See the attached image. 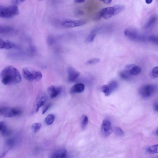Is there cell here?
I'll list each match as a JSON object with an SVG mask.
<instances>
[{"mask_svg": "<svg viewBox=\"0 0 158 158\" xmlns=\"http://www.w3.org/2000/svg\"><path fill=\"white\" fill-rule=\"evenodd\" d=\"M0 77L3 84L5 85L19 83L22 81L19 71L12 66L6 67L2 70L0 73Z\"/></svg>", "mask_w": 158, "mask_h": 158, "instance_id": "cell-1", "label": "cell"}, {"mask_svg": "<svg viewBox=\"0 0 158 158\" xmlns=\"http://www.w3.org/2000/svg\"><path fill=\"white\" fill-rule=\"evenodd\" d=\"M22 74L24 78L31 82L39 81L42 77V74L40 71L31 68H23Z\"/></svg>", "mask_w": 158, "mask_h": 158, "instance_id": "cell-2", "label": "cell"}, {"mask_svg": "<svg viewBox=\"0 0 158 158\" xmlns=\"http://www.w3.org/2000/svg\"><path fill=\"white\" fill-rule=\"evenodd\" d=\"M19 12V9L16 5L4 7L0 10V17L9 19L17 16Z\"/></svg>", "mask_w": 158, "mask_h": 158, "instance_id": "cell-3", "label": "cell"}, {"mask_svg": "<svg viewBox=\"0 0 158 158\" xmlns=\"http://www.w3.org/2000/svg\"><path fill=\"white\" fill-rule=\"evenodd\" d=\"M157 91V88L155 85L148 84L141 87L139 90V93L143 97L147 98L152 96Z\"/></svg>", "mask_w": 158, "mask_h": 158, "instance_id": "cell-4", "label": "cell"}, {"mask_svg": "<svg viewBox=\"0 0 158 158\" xmlns=\"http://www.w3.org/2000/svg\"><path fill=\"white\" fill-rule=\"evenodd\" d=\"M21 112L18 109L9 107H5L0 108V115L6 117L17 116L20 115Z\"/></svg>", "mask_w": 158, "mask_h": 158, "instance_id": "cell-5", "label": "cell"}, {"mask_svg": "<svg viewBox=\"0 0 158 158\" xmlns=\"http://www.w3.org/2000/svg\"><path fill=\"white\" fill-rule=\"evenodd\" d=\"M47 100V97L45 93L41 94L38 96L33 105V113H36L38 111L40 108L44 105Z\"/></svg>", "mask_w": 158, "mask_h": 158, "instance_id": "cell-6", "label": "cell"}, {"mask_svg": "<svg viewBox=\"0 0 158 158\" xmlns=\"http://www.w3.org/2000/svg\"><path fill=\"white\" fill-rule=\"evenodd\" d=\"M112 131L113 130L110 121L107 119L104 120L101 127L102 136L104 137H107L110 136Z\"/></svg>", "mask_w": 158, "mask_h": 158, "instance_id": "cell-7", "label": "cell"}, {"mask_svg": "<svg viewBox=\"0 0 158 158\" xmlns=\"http://www.w3.org/2000/svg\"><path fill=\"white\" fill-rule=\"evenodd\" d=\"M86 23L84 20H65L61 23L62 26L66 28H72L81 26Z\"/></svg>", "mask_w": 158, "mask_h": 158, "instance_id": "cell-8", "label": "cell"}, {"mask_svg": "<svg viewBox=\"0 0 158 158\" xmlns=\"http://www.w3.org/2000/svg\"><path fill=\"white\" fill-rule=\"evenodd\" d=\"M124 33L126 37L130 40L134 41L141 40V37L138 34L136 30L126 29L124 31Z\"/></svg>", "mask_w": 158, "mask_h": 158, "instance_id": "cell-9", "label": "cell"}, {"mask_svg": "<svg viewBox=\"0 0 158 158\" xmlns=\"http://www.w3.org/2000/svg\"><path fill=\"white\" fill-rule=\"evenodd\" d=\"M124 71L128 73L130 75L135 76L140 73L141 69L139 66L134 64H130L126 66Z\"/></svg>", "mask_w": 158, "mask_h": 158, "instance_id": "cell-10", "label": "cell"}, {"mask_svg": "<svg viewBox=\"0 0 158 158\" xmlns=\"http://www.w3.org/2000/svg\"><path fill=\"white\" fill-rule=\"evenodd\" d=\"M68 80L70 82H73L80 75V73L75 68L70 67L68 68Z\"/></svg>", "mask_w": 158, "mask_h": 158, "instance_id": "cell-11", "label": "cell"}, {"mask_svg": "<svg viewBox=\"0 0 158 158\" xmlns=\"http://www.w3.org/2000/svg\"><path fill=\"white\" fill-rule=\"evenodd\" d=\"M100 12L102 17L105 19H109L114 16V10L112 7L104 8Z\"/></svg>", "mask_w": 158, "mask_h": 158, "instance_id": "cell-12", "label": "cell"}, {"mask_svg": "<svg viewBox=\"0 0 158 158\" xmlns=\"http://www.w3.org/2000/svg\"><path fill=\"white\" fill-rule=\"evenodd\" d=\"M61 89L60 87H56L54 85L50 86L48 88L47 92L51 98H55L60 94L61 92Z\"/></svg>", "mask_w": 158, "mask_h": 158, "instance_id": "cell-13", "label": "cell"}, {"mask_svg": "<svg viewBox=\"0 0 158 158\" xmlns=\"http://www.w3.org/2000/svg\"><path fill=\"white\" fill-rule=\"evenodd\" d=\"M84 85L82 83H78L74 85L71 88L70 92L71 94L81 93L84 91Z\"/></svg>", "mask_w": 158, "mask_h": 158, "instance_id": "cell-14", "label": "cell"}, {"mask_svg": "<svg viewBox=\"0 0 158 158\" xmlns=\"http://www.w3.org/2000/svg\"><path fill=\"white\" fill-rule=\"evenodd\" d=\"M67 152L65 150H57L53 153L51 158H67Z\"/></svg>", "mask_w": 158, "mask_h": 158, "instance_id": "cell-15", "label": "cell"}, {"mask_svg": "<svg viewBox=\"0 0 158 158\" xmlns=\"http://www.w3.org/2000/svg\"><path fill=\"white\" fill-rule=\"evenodd\" d=\"M157 17L156 16L153 15L149 19L148 22L145 25L146 28H149L153 26L157 20Z\"/></svg>", "mask_w": 158, "mask_h": 158, "instance_id": "cell-16", "label": "cell"}, {"mask_svg": "<svg viewBox=\"0 0 158 158\" xmlns=\"http://www.w3.org/2000/svg\"><path fill=\"white\" fill-rule=\"evenodd\" d=\"M55 118V116L52 114L48 115L45 118V123L47 125H50L52 124Z\"/></svg>", "mask_w": 158, "mask_h": 158, "instance_id": "cell-17", "label": "cell"}, {"mask_svg": "<svg viewBox=\"0 0 158 158\" xmlns=\"http://www.w3.org/2000/svg\"><path fill=\"white\" fill-rule=\"evenodd\" d=\"M13 28L10 27L0 25V33L6 34L11 32Z\"/></svg>", "mask_w": 158, "mask_h": 158, "instance_id": "cell-18", "label": "cell"}, {"mask_svg": "<svg viewBox=\"0 0 158 158\" xmlns=\"http://www.w3.org/2000/svg\"><path fill=\"white\" fill-rule=\"evenodd\" d=\"M89 122L88 117L85 115H82L81 118V125L82 129H84L86 128Z\"/></svg>", "mask_w": 158, "mask_h": 158, "instance_id": "cell-19", "label": "cell"}, {"mask_svg": "<svg viewBox=\"0 0 158 158\" xmlns=\"http://www.w3.org/2000/svg\"><path fill=\"white\" fill-rule=\"evenodd\" d=\"M114 10V15L118 14L122 12L124 8L123 6L121 5H115L112 6Z\"/></svg>", "mask_w": 158, "mask_h": 158, "instance_id": "cell-20", "label": "cell"}, {"mask_svg": "<svg viewBox=\"0 0 158 158\" xmlns=\"http://www.w3.org/2000/svg\"><path fill=\"white\" fill-rule=\"evenodd\" d=\"M101 90L106 96H108L112 92L107 85H104L101 87Z\"/></svg>", "mask_w": 158, "mask_h": 158, "instance_id": "cell-21", "label": "cell"}, {"mask_svg": "<svg viewBox=\"0 0 158 158\" xmlns=\"http://www.w3.org/2000/svg\"><path fill=\"white\" fill-rule=\"evenodd\" d=\"M4 49H11L16 47V45L14 43L9 40H5Z\"/></svg>", "mask_w": 158, "mask_h": 158, "instance_id": "cell-22", "label": "cell"}, {"mask_svg": "<svg viewBox=\"0 0 158 158\" xmlns=\"http://www.w3.org/2000/svg\"><path fill=\"white\" fill-rule=\"evenodd\" d=\"M158 146V145H156L149 147L147 149V152L148 153H150V154L157 153Z\"/></svg>", "mask_w": 158, "mask_h": 158, "instance_id": "cell-23", "label": "cell"}, {"mask_svg": "<svg viewBox=\"0 0 158 158\" xmlns=\"http://www.w3.org/2000/svg\"><path fill=\"white\" fill-rule=\"evenodd\" d=\"M150 77L153 79H155L158 77V67H155L150 72Z\"/></svg>", "mask_w": 158, "mask_h": 158, "instance_id": "cell-24", "label": "cell"}, {"mask_svg": "<svg viewBox=\"0 0 158 158\" xmlns=\"http://www.w3.org/2000/svg\"><path fill=\"white\" fill-rule=\"evenodd\" d=\"M114 132L116 136L122 137L124 135V133L122 129L120 127H115L114 130Z\"/></svg>", "mask_w": 158, "mask_h": 158, "instance_id": "cell-25", "label": "cell"}, {"mask_svg": "<svg viewBox=\"0 0 158 158\" xmlns=\"http://www.w3.org/2000/svg\"><path fill=\"white\" fill-rule=\"evenodd\" d=\"M42 126V124L41 123H34L31 126V129L33 131L36 133L40 130Z\"/></svg>", "mask_w": 158, "mask_h": 158, "instance_id": "cell-26", "label": "cell"}, {"mask_svg": "<svg viewBox=\"0 0 158 158\" xmlns=\"http://www.w3.org/2000/svg\"><path fill=\"white\" fill-rule=\"evenodd\" d=\"M96 34L95 32L93 31L86 38L85 42L86 43H90L93 41L95 37Z\"/></svg>", "mask_w": 158, "mask_h": 158, "instance_id": "cell-27", "label": "cell"}, {"mask_svg": "<svg viewBox=\"0 0 158 158\" xmlns=\"http://www.w3.org/2000/svg\"><path fill=\"white\" fill-rule=\"evenodd\" d=\"M108 85L110 88L112 92L116 90L118 87V83L115 81H111Z\"/></svg>", "mask_w": 158, "mask_h": 158, "instance_id": "cell-28", "label": "cell"}, {"mask_svg": "<svg viewBox=\"0 0 158 158\" xmlns=\"http://www.w3.org/2000/svg\"><path fill=\"white\" fill-rule=\"evenodd\" d=\"M119 75L120 78L124 80H128L130 75L128 73L124 70L120 73Z\"/></svg>", "mask_w": 158, "mask_h": 158, "instance_id": "cell-29", "label": "cell"}, {"mask_svg": "<svg viewBox=\"0 0 158 158\" xmlns=\"http://www.w3.org/2000/svg\"><path fill=\"white\" fill-rule=\"evenodd\" d=\"M1 131L2 134L4 136H8L11 133L10 131L7 128L5 124Z\"/></svg>", "mask_w": 158, "mask_h": 158, "instance_id": "cell-30", "label": "cell"}, {"mask_svg": "<svg viewBox=\"0 0 158 158\" xmlns=\"http://www.w3.org/2000/svg\"><path fill=\"white\" fill-rule=\"evenodd\" d=\"M55 41L54 38L52 35H50L48 36L47 39V42L48 45L51 46L54 44Z\"/></svg>", "mask_w": 158, "mask_h": 158, "instance_id": "cell-31", "label": "cell"}, {"mask_svg": "<svg viewBox=\"0 0 158 158\" xmlns=\"http://www.w3.org/2000/svg\"><path fill=\"white\" fill-rule=\"evenodd\" d=\"M100 61V59L98 58H92L87 61L86 64L87 65H91L95 64L98 63Z\"/></svg>", "mask_w": 158, "mask_h": 158, "instance_id": "cell-32", "label": "cell"}, {"mask_svg": "<svg viewBox=\"0 0 158 158\" xmlns=\"http://www.w3.org/2000/svg\"><path fill=\"white\" fill-rule=\"evenodd\" d=\"M149 40L152 43L156 44H158V39L157 36L153 35L150 36L149 38Z\"/></svg>", "mask_w": 158, "mask_h": 158, "instance_id": "cell-33", "label": "cell"}, {"mask_svg": "<svg viewBox=\"0 0 158 158\" xmlns=\"http://www.w3.org/2000/svg\"><path fill=\"white\" fill-rule=\"evenodd\" d=\"M15 143L14 140L12 138H11V139H8L6 142V144L7 146L8 147H11L13 146L14 145Z\"/></svg>", "mask_w": 158, "mask_h": 158, "instance_id": "cell-34", "label": "cell"}, {"mask_svg": "<svg viewBox=\"0 0 158 158\" xmlns=\"http://www.w3.org/2000/svg\"><path fill=\"white\" fill-rule=\"evenodd\" d=\"M51 104L50 103V104H48L45 106V107H44L43 110H42V114H44L46 113L47 111L48 110V109L50 108V107H51Z\"/></svg>", "mask_w": 158, "mask_h": 158, "instance_id": "cell-35", "label": "cell"}, {"mask_svg": "<svg viewBox=\"0 0 158 158\" xmlns=\"http://www.w3.org/2000/svg\"><path fill=\"white\" fill-rule=\"evenodd\" d=\"M102 17L101 13L100 12H99L94 17V19L95 21H98L101 19Z\"/></svg>", "mask_w": 158, "mask_h": 158, "instance_id": "cell-36", "label": "cell"}, {"mask_svg": "<svg viewBox=\"0 0 158 158\" xmlns=\"http://www.w3.org/2000/svg\"><path fill=\"white\" fill-rule=\"evenodd\" d=\"M5 41L0 38V49H4Z\"/></svg>", "mask_w": 158, "mask_h": 158, "instance_id": "cell-37", "label": "cell"}, {"mask_svg": "<svg viewBox=\"0 0 158 158\" xmlns=\"http://www.w3.org/2000/svg\"><path fill=\"white\" fill-rule=\"evenodd\" d=\"M75 15L78 16H81L84 14V12L82 11H77L75 12Z\"/></svg>", "mask_w": 158, "mask_h": 158, "instance_id": "cell-38", "label": "cell"}, {"mask_svg": "<svg viewBox=\"0 0 158 158\" xmlns=\"http://www.w3.org/2000/svg\"><path fill=\"white\" fill-rule=\"evenodd\" d=\"M153 108H154V110L156 112H157L158 111V102L157 101H156L153 104Z\"/></svg>", "mask_w": 158, "mask_h": 158, "instance_id": "cell-39", "label": "cell"}, {"mask_svg": "<svg viewBox=\"0 0 158 158\" xmlns=\"http://www.w3.org/2000/svg\"><path fill=\"white\" fill-rule=\"evenodd\" d=\"M5 124L4 122L2 121V122H0V131H1V130L4 127V126L5 125Z\"/></svg>", "mask_w": 158, "mask_h": 158, "instance_id": "cell-40", "label": "cell"}, {"mask_svg": "<svg viewBox=\"0 0 158 158\" xmlns=\"http://www.w3.org/2000/svg\"><path fill=\"white\" fill-rule=\"evenodd\" d=\"M74 2L76 3H82L83 2H85V1L84 0H75V1H74Z\"/></svg>", "mask_w": 158, "mask_h": 158, "instance_id": "cell-41", "label": "cell"}, {"mask_svg": "<svg viewBox=\"0 0 158 158\" xmlns=\"http://www.w3.org/2000/svg\"><path fill=\"white\" fill-rule=\"evenodd\" d=\"M101 1L105 4H110L112 2V1H111V0H106V1Z\"/></svg>", "mask_w": 158, "mask_h": 158, "instance_id": "cell-42", "label": "cell"}, {"mask_svg": "<svg viewBox=\"0 0 158 158\" xmlns=\"http://www.w3.org/2000/svg\"><path fill=\"white\" fill-rule=\"evenodd\" d=\"M24 1H13L14 3L15 4H19L20 3H22L24 2Z\"/></svg>", "mask_w": 158, "mask_h": 158, "instance_id": "cell-43", "label": "cell"}, {"mask_svg": "<svg viewBox=\"0 0 158 158\" xmlns=\"http://www.w3.org/2000/svg\"><path fill=\"white\" fill-rule=\"evenodd\" d=\"M152 0H146V1H145V2L147 4H151L152 2Z\"/></svg>", "mask_w": 158, "mask_h": 158, "instance_id": "cell-44", "label": "cell"}, {"mask_svg": "<svg viewBox=\"0 0 158 158\" xmlns=\"http://www.w3.org/2000/svg\"><path fill=\"white\" fill-rule=\"evenodd\" d=\"M158 129H157L156 130L155 132V133L156 135V136H158Z\"/></svg>", "mask_w": 158, "mask_h": 158, "instance_id": "cell-45", "label": "cell"}]
</instances>
